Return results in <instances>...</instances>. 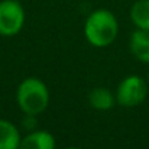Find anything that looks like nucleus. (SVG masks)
Wrapping results in <instances>:
<instances>
[{"label": "nucleus", "mask_w": 149, "mask_h": 149, "mask_svg": "<svg viewBox=\"0 0 149 149\" xmlns=\"http://www.w3.org/2000/svg\"><path fill=\"white\" fill-rule=\"evenodd\" d=\"M148 83H149V71H148Z\"/></svg>", "instance_id": "11"}, {"label": "nucleus", "mask_w": 149, "mask_h": 149, "mask_svg": "<svg viewBox=\"0 0 149 149\" xmlns=\"http://www.w3.org/2000/svg\"><path fill=\"white\" fill-rule=\"evenodd\" d=\"M119 33V23L116 16L106 9L91 12L84 25V35L90 45L96 48H106L111 45Z\"/></svg>", "instance_id": "1"}, {"label": "nucleus", "mask_w": 149, "mask_h": 149, "mask_svg": "<svg viewBox=\"0 0 149 149\" xmlns=\"http://www.w3.org/2000/svg\"><path fill=\"white\" fill-rule=\"evenodd\" d=\"M148 96V84L139 75H129L120 81L116 90V101L125 107L142 104Z\"/></svg>", "instance_id": "3"}, {"label": "nucleus", "mask_w": 149, "mask_h": 149, "mask_svg": "<svg viewBox=\"0 0 149 149\" xmlns=\"http://www.w3.org/2000/svg\"><path fill=\"white\" fill-rule=\"evenodd\" d=\"M16 100L19 109L25 114L38 116L45 111L49 104V91L42 80L36 77H28L19 84Z\"/></svg>", "instance_id": "2"}, {"label": "nucleus", "mask_w": 149, "mask_h": 149, "mask_svg": "<svg viewBox=\"0 0 149 149\" xmlns=\"http://www.w3.org/2000/svg\"><path fill=\"white\" fill-rule=\"evenodd\" d=\"M55 138L47 130H32L22 138L19 149H55Z\"/></svg>", "instance_id": "5"}, {"label": "nucleus", "mask_w": 149, "mask_h": 149, "mask_svg": "<svg viewBox=\"0 0 149 149\" xmlns=\"http://www.w3.org/2000/svg\"><path fill=\"white\" fill-rule=\"evenodd\" d=\"M88 103L93 109L100 110V111H106L114 106L116 96H113L110 90H107L104 87H99V88H94L93 91H90Z\"/></svg>", "instance_id": "8"}, {"label": "nucleus", "mask_w": 149, "mask_h": 149, "mask_svg": "<svg viewBox=\"0 0 149 149\" xmlns=\"http://www.w3.org/2000/svg\"><path fill=\"white\" fill-rule=\"evenodd\" d=\"M130 19L138 29L149 31V0H136L132 4Z\"/></svg>", "instance_id": "9"}, {"label": "nucleus", "mask_w": 149, "mask_h": 149, "mask_svg": "<svg viewBox=\"0 0 149 149\" xmlns=\"http://www.w3.org/2000/svg\"><path fill=\"white\" fill-rule=\"evenodd\" d=\"M25 25V9L17 0L0 1V35L15 36Z\"/></svg>", "instance_id": "4"}, {"label": "nucleus", "mask_w": 149, "mask_h": 149, "mask_svg": "<svg viewBox=\"0 0 149 149\" xmlns=\"http://www.w3.org/2000/svg\"><path fill=\"white\" fill-rule=\"evenodd\" d=\"M22 141L19 129L6 119H0V149H19Z\"/></svg>", "instance_id": "6"}, {"label": "nucleus", "mask_w": 149, "mask_h": 149, "mask_svg": "<svg viewBox=\"0 0 149 149\" xmlns=\"http://www.w3.org/2000/svg\"><path fill=\"white\" fill-rule=\"evenodd\" d=\"M65 149H80V148H75V146H70V148H65Z\"/></svg>", "instance_id": "10"}, {"label": "nucleus", "mask_w": 149, "mask_h": 149, "mask_svg": "<svg viewBox=\"0 0 149 149\" xmlns=\"http://www.w3.org/2000/svg\"><path fill=\"white\" fill-rule=\"evenodd\" d=\"M130 51L139 61L149 64V31L136 29L132 33Z\"/></svg>", "instance_id": "7"}]
</instances>
